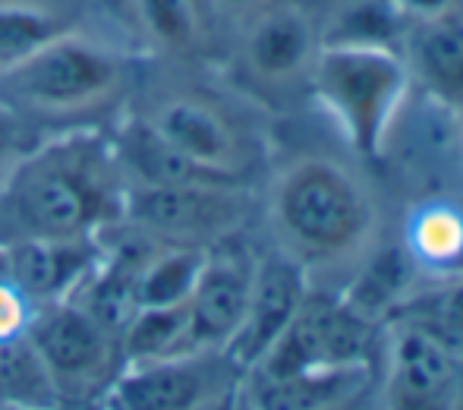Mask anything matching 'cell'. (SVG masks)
I'll use <instances>...</instances> for the list:
<instances>
[{
	"label": "cell",
	"mask_w": 463,
	"mask_h": 410,
	"mask_svg": "<svg viewBox=\"0 0 463 410\" xmlns=\"http://www.w3.org/2000/svg\"><path fill=\"white\" fill-rule=\"evenodd\" d=\"M110 203L101 148L86 139L48 146L0 184V250L23 240H86Z\"/></svg>",
	"instance_id": "obj_1"
},
{
	"label": "cell",
	"mask_w": 463,
	"mask_h": 410,
	"mask_svg": "<svg viewBox=\"0 0 463 410\" xmlns=\"http://www.w3.org/2000/svg\"><path fill=\"white\" fill-rule=\"evenodd\" d=\"M410 82V70L397 51L318 48L312 57L316 99L360 158L384 152Z\"/></svg>",
	"instance_id": "obj_2"
},
{
	"label": "cell",
	"mask_w": 463,
	"mask_h": 410,
	"mask_svg": "<svg viewBox=\"0 0 463 410\" xmlns=\"http://www.w3.org/2000/svg\"><path fill=\"white\" fill-rule=\"evenodd\" d=\"M275 221L299 256L341 259L369 237L372 203L341 165L306 158L280 177Z\"/></svg>",
	"instance_id": "obj_3"
},
{
	"label": "cell",
	"mask_w": 463,
	"mask_h": 410,
	"mask_svg": "<svg viewBox=\"0 0 463 410\" xmlns=\"http://www.w3.org/2000/svg\"><path fill=\"white\" fill-rule=\"evenodd\" d=\"M117 80L120 63L110 51L63 32L23 63L6 70L0 86L29 108L73 110L110 95Z\"/></svg>",
	"instance_id": "obj_4"
},
{
	"label": "cell",
	"mask_w": 463,
	"mask_h": 410,
	"mask_svg": "<svg viewBox=\"0 0 463 410\" xmlns=\"http://www.w3.org/2000/svg\"><path fill=\"white\" fill-rule=\"evenodd\" d=\"M372 319L356 312L344 297L306 294L297 316L271 350L252 369L259 373H299V369L369 367Z\"/></svg>",
	"instance_id": "obj_5"
},
{
	"label": "cell",
	"mask_w": 463,
	"mask_h": 410,
	"mask_svg": "<svg viewBox=\"0 0 463 410\" xmlns=\"http://www.w3.org/2000/svg\"><path fill=\"white\" fill-rule=\"evenodd\" d=\"M233 382H240V369L224 350L127 363V373L110 382L98 410H186Z\"/></svg>",
	"instance_id": "obj_6"
},
{
	"label": "cell",
	"mask_w": 463,
	"mask_h": 410,
	"mask_svg": "<svg viewBox=\"0 0 463 410\" xmlns=\"http://www.w3.org/2000/svg\"><path fill=\"white\" fill-rule=\"evenodd\" d=\"M246 203L237 186H139L127 196V218L177 246H199L240 224Z\"/></svg>",
	"instance_id": "obj_7"
},
{
	"label": "cell",
	"mask_w": 463,
	"mask_h": 410,
	"mask_svg": "<svg viewBox=\"0 0 463 410\" xmlns=\"http://www.w3.org/2000/svg\"><path fill=\"white\" fill-rule=\"evenodd\" d=\"M25 338L54 376L61 395L80 386H95L120 348L117 338H110L80 303L70 300L44 303V310L25 325Z\"/></svg>",
	"instance_id": "obj_8"
},
{
	"label": "cell",
	"mask_w": 463,
	"mask_h": 410,
	"mask_svg": "<svg viewBox=\"0 0 463 410\" xmlns=\"http://www.w3.org/2000/svg\"><path fill=\"white\" fill-rule=\"evenodd\" d=\"M306 294H309L306 269L297 256L271 253L262 262H256L250 307H246V316L240 322L237 335L224 344V357L240 369V376L269 354L271 344L284 335L290 319L297 316Z\"/></svg>",
	"instance_id": "obj_9"
},
{
	"label": "cell",
	"mask_w": 463,
	"mask_h": 410,
	"mask_svg": "<svg viewBox=\"0 0 463 410\" xmlns=\"http://www.w3.org/2000/svg\"><path fill=\"white\" fill-rule=\"evenodd\" d=\"M252 275H256V262L243 250L205 253V265L186 300V354L224 350L250 307Z\"/></svg>",
	"instance_id": "obj_10"
},
{
	"label": "cell",
	"mask_w": 463,
	"mask_h": 410,
	"mask_svg": "<svg viewBox=\"0 0 463 410\" xmlns=\"http://www.w3.org/2000/svg\"><path fill=\"white\" fill-rule=\"evenodd\" d=\"M391 410H458L451 350L435 331L407 322L391 344Z\"/></svg>",
	"instance_id": "obj_11"
},
{
	"label": "cell",
	"mask_w": 463,
	"mask_h": 410,
	"mask_svg": "<svg viewBox=\"0 0 463 410\" xmlns=\"http://www.w3.org/2000/svg\"><path fill=\"white\" fill-rule=\"evenodd\" d=\"M369 367L299 369V373H259L240 376V392L259 410H331L354 401L366 386Z\"/></svg>",
	"instance_id": "obj_12"
},
{
	"label": "cell",
	"mask_w": 463,
	"mask_h": 410,
	"mask_svg": "<svg viewBox=\"0 0 463 410\" xmlns=\"http://www.w3.org/2000/svg\"><path fill=\"white\" fill-rule=\"evenodd\" d=\"M89 240L57 243V240H23L4 250L6 278L25 300H63L92 269Z\"/></svg>",
	"instance_id": "obj_13"
},
{
	"label": "cell",
	"mask_w": 463,
	"mask_h": 410,
	"mask_svg": "<svg viewBox=\"0 0 463 410\" xmlns=\"http://www.w3.org/2000/svg\"><path fill=\"white\" fill-rule=\"evenodd\" d=\"M407 70L439 104L463 108V16L451 13L441 19L410 23L407 29Z\"/></svg>",
	"instance_id": "obj_14"
},
{
	"label": "cell",
	"mask_w": 463,
	"mask_h": 410,
	"mask_svg": "<svg viewBox=\"0 0 463 410\" xmlns=\"http://www.w3.org/2000/svg\"><path fill=\"white\" fill-rule=\"evenodd\" d=\"M127 171L136 174L139 186H237V171L208 167L174 148L148 120H133L117 142Z\"/></svg>",
	"instance_id": "obj_15"
},
{
	"label": "cell",
	"mask_w": 463,
	"mask_h": 410,
	"mask_svg": "<svg viewBox=\"0 0 463 410\" xmlns=\"http://www.w3.org/2000/svg\"><path fill=\"white\" fill-rule=\"evenodd\" d=\"M316 32L309 19L290 6L262 13L246 38L250 67L265 80H287L316 57Z\"/></svg>",
	"instance_id": "obj_16"
},
{
	"label": "cell",
	"mask_w": 463,
	"mask_h": 410,
	"mask_svg": "<svg viewBox=\"0 0 463 410\" xmlns=\"http://www.w3.org/2000/svg\"><path fill=\"white\" fill-rule=\"evenodd\" d=\"M155 129L171 142L174 148H180L193 161L208 167H224L233 171V133L212 108L199 101L177 99L158 110L155 117Z\"/></svg>",
	"instance_id": "obj_17"
},
{
	"label": "cell",
	"mask_w": 463,
	"mask_h": 410,
	"mask_svg": "<svg viewBox=\"0 0 463 410\" xmlns=\"http://www.w3.org/2000/svg\"><path fill=\"white\" fill-rule=\"evenodd\" d=\"M410 23L394 0H350L325 25L318 48H372L397 51Z\"/></svg>",
	"instance_id": "obj_18"
},
{
	"label": "cell",
	"mask_w": 463,
	"mask_h": 410,
	"mask_svg": "<svg viewBox=\"0 0 463 410\" xmlns=\"http://www.w3.org/2000/svg\"><path fill=\"white\" fill-rule=\"evenodd\" d=\"M202 246H171L165 253H152L136 275V307H180L189 300L205 265Z\"/></svg>",
	"instance_id": "obj_19"
},
{
	"label": "cell",
	"mask_w": 463,
	"mask_h": 410,
	"mask_svg": "<svg viewBox=\"0 0 463 410\" xmlns=\"http://www.w3.org/2000/svg\"><path fill=\"white\" fill-rule=\"evenodd\" d=\"M57 401L61 392L54 386V376L29 344L25 331L10 341H0V405L57 410Z\"/></svg>",
	"instance_id": "obj_20"
},
{
	"label": "cell",
	"mask_w": 463,
	"mask_h": 410,
	"mask_svg": "<svg viewBox=\"0 0 463 410\" xmlns=\"http://www.w3.org/2000/svg\"><path fill=\"white\" fill-rule=\"evenodd\" d=\"M186 303L180 307H139L120 335V354L127 363H148L161 357L186 354Z\"/></svg>",
	"instance_id": "obj_21"
},
{
	"label": "cell",
	"mask_w": 463,
	"mask_h": 410,
	"mask_svg": "<svg viewBox=\"0 0 463 410\" xmlns=\"http://www.w3.org/2000/svg\"><path fill=\"white\" fill-rule=\"evenodd\" d=\"M67 32V23L32 4H0V76Z\"/></svg>",
	"instance_id": "obj_22"
},
{
	"label": "cell",
	"mask_w": 463,
	"mask_h": 410,
	"mask_svg": "<svg viewBox=\"0 0 463 410\" xmlns=\"http://www.w3.org/2000/svg\"><path fill=\"white\" fill-rule=\"evenodd\" d=\"M416 259L432 269L463 262V218L451 208H426L410 231Z\"/></svg>",
	"instance_id": "obj_23"
},
{
	"label": "cell",
	"mask_w": 463,
	"mask_h": 410,
	"mask_svg": "<svg viewBox=\"0 0 463 410\" xmlns=\"http://www.w3.org/2000/svg\"><path fill=\"white\" fill-rule=\"evenodd\" d=\"M148 32L167 48L186 51L199 42L202 6L195 0H136Z\"/></svg>",
	"instance_id": "obj_24"
},
{
	"label": "cell",
	"mask_w": 463,
	"mask_h": 410,
	"mask_svg": "<svg viewBox=\"0 0 463 410\" xmlns=\"http://www.w3.org/2000/svg\"><path fill=\"white\" fill-rule=\"evenodd\" d=\"M403 284H407V262H403L401 253L391 250L369 265V272L354 284V291H350L344 300H347L356 312H363L366 319H372L378 310L391 307V303L397 300Z\"/></svg>",
	"instance_id": "obj_25"
},
{
	"label": "cell",
	"mask_w": 463,
	"mask_h": 410,
	"mask_svg": "<svg viewBox=\"0 0 463 410\" xmlns=\"http://www.w3.org/2000/svg\"><path fill=\"white\" fill-rule=\"evenodd\" d=\"M29 316H25V297L13 288V281L6 278V272H0V341L23 335Z\"/></svg>",
	"instance_id": "obj_26"
},
{
	"label": "cell",
	"mask_w": 463,
	"mask_h": 410,
	"mask_svg": "<svg viewBox=\"0 0 463 410\" xmlns=\"http://www.w3.org/2000/svg\"><path fill=\"white\" fill-rule=\"evenodd\" d=\"M397 10L407 16V23H426V19H441L460 13V0H394Z\"/></svg>",
	"instance_id": "obj_27"
},
{
	"label": "cell",
	"mask_w": 463,
	"mask_h": 410,
	"mask_svg": "<svg viewBox=\"0 0 463 410\" xmlns=\"http://www.w3.org/2000/svg\"><path fill=\"white\" fill-rule=\"evenodd\" d=\"M237 392H240V382H233V386L208 395V398H202L199 405H193L186 410H233V405H237Z\"/></svg>",
	"instance_id": "obj_28"
},
{
	"label": "cell",
	"mask_w": 463,
	"mask_h": 410,
	"mask_svg": "<svg viewBox=\"0 0 463 410\" xmlns=\"http://www.w3.org/2000/svg\"><path fill=\"white\" fill-rule=\"evenodd\" d=\"M212 4L224 6V10H250V6L262 4V0H212Z\"/></svg>",
	"instance_id": "obj_29"
},
{
	"label": "cell",
	"mask_w": 463,
	"mask_h": 410,
	"mask_svg": "<svg viewBox=\"0 0 463 410\" xmlns=\"http://www.w3.org/2000/svg\"><path fill=\"white\" fill-rule=\"evenodd\" d=\"M6 142H10V133H6V123L0 120V165H4V155H6Z\"/></svg>",
	"instance_id": "obj_30"
},
{
	"label": "cell",
	"mask_w": 463,
	"mask_h": 410,
	"mask_svg": "<svg viewBox=\"0 0 463 410\" xmlns=\"http://www.w3.org/2000/svg\"><path fill=\"white\" fill-rule=\"evenodd\" d=\"M233 410H259L256 405H252L250 398H246L243 392H237V405H233Z\"/></svg>",
	"instance_id": "obj_31"
},
{
	"label": "cell",
	"mask_w": 463,
	"mask_h": 410,
	"mask_svg": "<svg viewBox=\"0 0 463 410\" xmlns=\"http://www.w3.org/2000/svg\"><path fill=\"white\" fill-rule=\"evenodd\" d=\"M0 410H42V407H16V405H0Z\"/></svg>",
	"instance_id": "obj_32"
},
{
	"label": "cell",
	"mask_w": 463,
	"mask_h": 410,
	"mask_svg": "<svg viewBox=\"0 0 463 410\" xmlns=\"http://www.w3.org/2000/svg\"><path fill=\"white\" fill-rule=\"evenodd\" d=\"M458 117H460V127H463V108L458 110Z\"/></svg>",
	"instance_id": "obj_33"
},
{
	"label": "cell",
	"mask_w": 463,
	"mask_h": 410,
	"mask_svg": "<svg viewBox=\"0 0 463 410\" xmlns=\"http://www.w3.org/2000/svg\"><path fill=\"white\" fill-rule=\"evenodd\" d=\"M331 410H344V405H337V407H331Z\"/></svg>",
	"instance_id": "obj_34"
}]
</instances>
